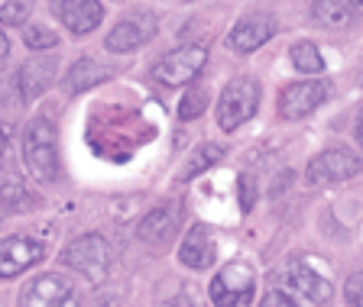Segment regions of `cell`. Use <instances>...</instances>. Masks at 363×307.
I'll list each match as a JSON object with an SVG mask.
<instances>
[{
	"instance_id": "obj_1",
	"label": "cell",
	"mask_w": 363,
	"mask_h": 307,
	"mask_svg": "<svg viewBox=\"0 0 363 307\" xmlns=\"http://www.w3.org/2000/svg\"><path fill=\"white\" fill-rule=\"evenodd\" d=\"M23 158H26L30 175L43 185H52L59 178V149H55V129L49 120L36 117V120L26 123V129H23Z\"/></svg>"
},
{
	"instance_id": "obj_2",
	"label": "cell",
	"mask_w": 363,
	"mask_h": 307,
	"mask_svg": "<svg viewBox=\"0 0 363 307\" xmlns=\"http://www.w3.org/2000/svg\"><path fill=\"white\" fill-rule=\"evenodd\" d=\"M62 262L68 269L82 272L91 282H104L107 272H111V246H107V240L98 236V233H84V236H78V240H72L65 246Z\"/></svg>"
},
{
	"instance_id": "obj_3",
	"label": "cell",
	"mask_w": 363,
	"mask_h": 307,
	"mask_svg": "<svg viewBox=\"0 0 363 307\" xmlns=\"http://www.w3.org/2000/svg\"><path fill=\"white\" fill-rule=\"evenodd\" d=\"M257 294V278L250 265L230 262L211 278V304L214 307H250Z\"/></svg>"
},
{
	"instance_id": "obj_4",
	"label": "cell",
	"mask_w": 363,
	"mask_h": 307,
	"mask_svg": "<svg viewBox=\"0 0 363 307\" xmlns=\"http://www.w3.org/2000/svg\"><path fill=\"white\" fill-rule=\"evenodd\" d=\"M257 107H259V84L253 78H234L220 94L218 123L224 129H237L257 113Z\"/></svg>"
},
{
	"instance_id": "obj_5",
	"label": "cell",
	"mask_w": 363,
	"mask_h": 307,
	"mask_svg": "<svg viewBox=\"0 0 363 307\" xmlns=\"http://www.w3.org/2000/svg\"><path fill=\"white\" fill-rule=\"evenodd\" d=\"M208 62V45H182L175 52L162 55L152 68V78L166 88H179V84H189L191 78H198V71L204 68Z\"/></svg>"
},
{
	"instance_id": "obj_6",
	"label": "cell",
	"mask_w": 363,
	"mask_h": 307,
	"mask_svg": "<svg viewBox=\"0 0 363 307\" xmlns=\"http://www.w3.org/2000/svg\"><path fill=\"white\" fill-rule=\"evenodd\" d=\"M360 172H363V158L354 156L350 149H325L305 168L311 185H334V181H347Z\"/></svg>"
},
{
	"instance_id": "obj_7",
	"label": "cell",
	"mask_w": 363,
	"mask_h": 307,
	"mask_svg": "<svg viewBox=\"0 0 363 307\" xmlns=\"http://www.w3.org/2000/svg\"><path fill=\"white\" fill-rule=\"evenodd\" d=\"M152 36H156V16L140 10V13L123 16V20L107 33L104 45H107V52H130V49H140L143 42H150Z\"/></svg>"
},
{
	"instance_id": "obj_8",
	"label": "cell",
	"mask_w": 363,
	"mask_h": 307,
	"mask_svg": "<svg viewBox=\"0 0 363 307\" xmlns=\"http://www.w3.org/2000/svg\"><path fill=\"white\" fill-rule=\"evenodd\" d=\"M282 282H286L289 291L302 294V298L311 301V304H328L334 294L331 282H328L325 275H318L305 259H292V262L286 265V272H282Z\"/></svg>"
},
{
	"instance_id": "obj_9",
	"label": "cell",
	"mask_w": 363,
	"mask_h": 307,
	"mask_svg": "<svg viewBox=\"0 0 363 307\" xmlns=\"http://www.w3.org/2000/svg\"><path fill=\"white\" fill-rule=\"evenodd\" d=\"M328 84L325 81H295L279 94V113L286 120H302L311 110L325 104Z\"/></svg>"
},
{
	"instance_id": "obj_10",
	"label": "cell",
	"mask_w": 363,
	"mask_h": 307,
	"mask_svg": "<svg viewBox=\"0 0 363 307\" xmlns=\"http://www.w3.org/2000/svg\"><path fill=\"white\" fill-rule=\"evenodd\" d=\"M43 243L30 240V236H10L0 240V278H16L20 272L33 269L36 262H43Z\"/></svg>"
},
{
	"instance_id": "obj_11",
	"label": "cell",
	"mask_w": 363,
	"mask_h": 307,
	"mask_svg": "<svg viewBox=\"0 0 363 307\" xmlns=\"http://www.w3.org/2000/svg\"><path fill=\"white\" fill-rule=\"evenodd\" d=\"M272 36H276V20H272L269 13H250L230 30L227 45H230L234 52H253V49H259L263 42H269Z\"/></svg>"
},
{
	"instance_id": "obj_12",
	"label": "cell",
	"mask_w": 363,
	"mask_h": 307,
	"mask_svg": "<svg viewBox=\"0 0 363 307\" xmlns=\"http://www.w3.org/2000/svg\"><path fill=\"white\" fill-rule=\"evenodd\" d=\"M75 294L62 275H39L36 282L23 288L20 307H65V301Z\"/></svg>"
},
{
	"instance_id": "obj_13",
	"label": "cell",
	"mask_w": 363,
	"mask_h": 307,
	"mask_svg": "<svg viewBox=\"0 0 363 307\" xmlns=\"http://www.w3.org/2000/svg\"><path fill=\"white\" fill-rule=\"evenodd\" d=\"M55 68H59V59L52 52H39L33 59H26V65L20 68V98L33 100L39 98L55 78Z\"/></svg>"
},
{
	"instance_id": "obj_14",
	"label": "cell",
	"mask_w": 363,
	"mask_h": 307,
	"mask_svg": "<svg viewBox=\"0 0 363 307\" xmlns=\"http://www.w3.org/2000/svg\"><path fill=\"white\" fill-rule=\"evenodd\" d=\"M179 220H182L179 204H162V207L150 210V214L140 220L136 233H140V240L150 243V246H162V243H169L172 233L179 230Z\"/></svg>"
},
{
	"instance_id": "obj_15",
	"label": "cell",
	"mask_w": 363,
	"mask_h": 307,
	"mask_svg": "<svg viewBox=\"0 0 363 307\" xmlns=\"http://www.w3.org/2000/svg\"><path fill=\"white\" fill-rule=\"evenodd\" d=\"M55 13L59 20L65 23L72 33L84 36L104 20V7H101V0H59L55 4Z\"/></svg>"
},
{
	"instance_id": "obj_16",
	"label": "cell",
	"mask_w": 363,
	"mask_h": 307,
	"mask_svg": "<svg viewBox=\"0 0 363 307\" xmlns=\"http://www.w3.org/2000/svg\"><path fill=\"white\" fill-rule=\"evenodd\" d=\"M182 262L189 265V269H208L214 262V243H211L208 226L195 224L189 230V236L182 240Z\"/></svg>"
},
{
	"instance_id": "obj_17",
	"label": "cell",
	"mask_w": 363,
	"mask_h": 307,
	"mask_svg": "<svg viewBox=\"0 0 363 307\" xmlns=\"http://www.w3.org/2000/svg\"><path fill=\"white\" fill-rule=\"evenodd\" d=\"M111 75L104 65H98L94 59H78L75 65L68 68V78H65V88L72 91V94H82V91L94 88V84H101L104 78Z\"/></svg>"
},
{
	"instance_id": "obj_18",
	"label": "cell",
	"mask_w": 363,
	"mask_h": 307,
	"mask_svg": "<svg viewBox=\"0 0 363 307\" xmlns=\"http://www.w3.org/2000/svg\"><path fill=\"white\" fill-rule=\"evenodd\" d=\"M0 201H4L7 210H20V214L23 210H36L39 207V197L33 195L23 181H13V178L0 181Z\"/></svg>"
},
{
	"instance_id": "obj_19",
	"label": "cell",
	"mask_w": 363,
	"mask_h": 307,
	"mask_svg": "<svg viewBox=\"0 0 363 307\" xmlns=\"http://www.w3.org/2000/svg\"><path fill=\"white\" fill-rule=\"evenodd\" d=\"M315 20L321 23V26H328V30H337V26H347L354 16H350V10L344 7V0H315Z\"/></svg>"
},
{
	"instance_id": "obj_20",
	"label": "cell",
	"mask_w": 363,
	"mask_h": 307,
	"mask_svg": "<svg viewBox=\"0 0 363 307\" xmlns=\"http://www.w3.org/2000/svg\"><path fill=\"white\" fill-rule=\"evenodd\" d=\"M292 65L302 71V75H318V71H325V59L318 52L315 42H298L292 49Z\"/></svg>"
},
{
	"instance_id": "obj_21",
	"label": "cell",
	"mask_w": 363,
	"mask_h": 307,
	"mask_svg": "<svg viewBox=\"0 0 363 307\" xmlns=\"http://www.w3.org/2000/svg\"><path fill=\"white\" fill-rule=\"evenodd\" d=\"M33 13V0H7L0 7V26H23Z\"/></svg>"
},
{
	"instance_id": "obj_22",
	"label": "cell",
	"mask_w": 363,
	"mask_h": 307,
	"mask_svg": "<svg viewBox=\"0 0 363 307\" xmlns=\"http://www.w3.org/2000/svg\"><path fill=\"white\" fill-rule=\"evenodd\" d=\"M204 110H208V91L204 88H191L189 94L182 98V104H179L182 120H195V117H201Z\"/></svg>"
},
{
	"instance_id": "obj_23",
	"label": "cell",
	"mask_w": 363,
	"mask_h": 307,
	"mask_svg": "<svg viewBox=\"0 0 363 307\" xmlns=\"http://www.w3.org/2000/svg\"><path fill=\"white\" fill-rule=\"evenodd\" d=\"M220 156H224V146H218V143H211V146H201V149L195 152V158H191V162H189V168H185V175H182V178H195L198 172H204L208 165H214Z\"/></svg>"
},
{
	"instance_id": "obj_24",
	"label": "cell",
	"mask_w": 363,
	"mask_h": 307,
	"mask_svg": "<svg viewBox=\"0 0 363 307\" xmlns=\"http://www.w3.org/2000/svg\"><path fill=\"white\" fill-rule=\"evenodd\" d=\"M23 42H26V49H33V52H45V49H55V45H59V36H55L52 30H45V26H26Z\"/></svg>"
},
{
	"instance_id": "obj_25",
	"label": "cell",
	"mask_w": 363,
	"mask_h": 307,
	"mask_svg": "<svg viewBox=\"0 0 363 307\" xmlns=\"http://www.w3.org/2000/svg\"><path fill=\"white\" fill-rule=\"evenodd\" d=\"M344 298L350 307H363V272H354L344 285Z\"/></svg>"
},
{
	"instance_id": "obj_26",
	"label": "cell",
	"mask_w": 363,
	"mask_h": 307,
	"mask_svg": "<svg viewBox=\"0 0 363 307\" xmlns=\"http://www.w3.org/2000/svg\"><path fill=\"white\" fill-rule=\"evenodd\" d=\"M253 204H257V181L250 178V175H243L240 178V207L253 210Z\"/></svg>"
},
{
	"instance_id": "obj_27",
	"label": "cell",
	"mask_w": 363,
	"mask_h": 307,
	"mask_svg": "<svg viewBox=\"0 0 363 307\" xmlns=\"http://www.w3.org/2000/svg\"><path fill=\"white\" fill-rule=\"evenodd\" d=\"M259 307H298V304H295V301L289 298L286 291H269V294L263 298V304H259Z\"/></svg>"
},
{
	"instance_id": "obj_28",
	"label": "cell",
	"mask_w": 363,
	"mask_h": 307,
	"mask_svg": "<svg viewBox=\"0 0 363 307\" xmlns=\"http://www.w3.org/2000/svg\"><path fill=\"white\" fill-rule=\"evenodd\" d=\"M344 7L350 10V16H363V0H344Z\"/></svg>"
},
{
	"instance_id": "obj_29",
	"label": "cell",
	"mask_w": 363,
	"mask_h": 307,
	"mask_svg": "<svg viewBox=\"0 0 363 307\" xmlns=\"http://www.w3.org/2000/svg\"><path fill=\"white\" fill-rule=\"evenodd\" d=\"M175 307H198V301L185 291V294H179V298H175Z\"/></svg>"
},
{
	"instance_id": "obj_30",
	"label": "cell",
	"mask_w": 363,
	"mask_h": 307,
	"mask_svg": "<svg viewBox=\"0 0 363 307\" xmlns=\"http://www.w3.org/2000/svg\"><path fill=\"white\" fill-rule=\"evenodd\" d=\"M7 55H10V42H7V36L0 33V65L7 62Z\"/></svg>"
},
{
	"instance_id": "obj_31",
	"label": "cell",
	"mask_w": 363,
	"mask_h": 307,
	"mask_svg": "<svg viewBox=\"0 0 363 307\" xmlns=\"http://www.w3.org/2000/svg\"><path fill=\"white\" fill-rule=\"evenodd\" d=\"M65 307H82V301H78V294H72V298L65 301Z\"/></svg>"
},
{
	"instance_id": "obj_32",
	"label": "cell",
	"mask_w": 363,
	"mask_h": 307,
	"mask_svg": "<svg viewBox=\"0 0 363 307\" xmlns=\"http://www.w3.org/2000/svg\"><path fill=\"white\" fill-rule=\"evenodd\" d=\"M357 139L363 143V117H360V123H357Z\"/></svg>"
},
{
	"instance_id": "obj_33",
	"label": "cell",
	"mask_w": 363,
	"mask_h": 307,
	"mask_svg": "<svg viewBox=\"0 0 363 307\" xmlns=\"http://www.w3.org/2000/svg\"><path fill=\"white\" fill-rule=\"evenodd\" d=\"M4 217H7V207H4V201H0V224H4Z\"/></svg>"
}]
</instances>
